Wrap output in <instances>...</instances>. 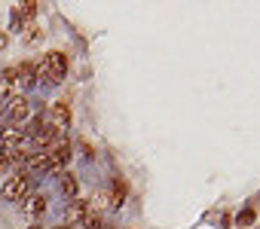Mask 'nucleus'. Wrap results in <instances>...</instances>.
Segmentation results:
<instances>
[{
	"label": "nucleus",
	"mask_w": 260,
	"mask_h": 229,
	"mask_svg": "<svg viewBox=\"0 0 260 229\" xmlns=\"http://www.w3.org/2000/svg\"><path fill=\"white\" fill-rule=\"evenodd\" d=\"M31 189H34V177L25 174V171H16L13 177H7L0 196H4L7 202H25V199L31 196Z\"/></svg>",
	"instance_id": "obj_1"
},
{
	"label": "nucleus",
	"mask_w": 260,
	"mask_h": 229,
	"mask_svg": "<svg viewBox=\"0 0 260 229\" xmlns=\"http://www.w3.org/2000/svg\"><path fill=\"white\" fill-rule=\"evenodd\" d=\"M4 117H7V126H25L31 120V101L25 95L10 98L7 107H4Z\"/></svg>",
	"instance_id": "obj_2"
},
{
	"label": "nucleus",
	"mask_w": 260,
	"mask_h": 229,
	"mask_svg": "<svg viewBox=\"0 0 260 229\" xmlns=\"http://www.w3.org/2000/svg\"><path fill=\"white\" fill-rule=\"evenodd\" d=\"M40 13V4L37 0H22V4H16L13 7V31L16 34H22V28H31L34 25V16Z\"/></svg>",
	"instance_id": "obj_3"
},
{
	"label": "nucleus",
	"mask_w": 260,
	"mask_h": 229,
	"mask_svg": "<svg viewBox=\"0 0 260 229\" xmlns=\"http://www.w3.org/2000/svg\"><path fill=\"white\" fill-rule=\"evenodd\" d=\"M43 64H46V73H49V86H58L64 77H68V55L52 49L43 55Z\"/></svg>",
	"instance_id": "obj_4"
},
{
	"label": "nucleus",
	"mask_w": 260,
	"mask_h": 229,
	"mask_svg": "<svg viewBox=\"0 0 260 229\" xmlns=\"http://www.w3.org/2000/svg\"><path fill=\"white\" fill-rule=\"evenodd\" d=\"M89 214H92L89 199H80V196H77V199H71V205L64 208V226H68V229H80Z\"/></svg>",
	"instance_id": "obj_5"
},
{
	"label": "nucleus",
	"mask_w": 260,
	"mask_h": 229,
	"mask_svg": "<svg viewBox=\"0 0 260 229\" xmlns=\"http://www.w3.org/2000/svg\"><path fill=\"white\" fill-rule=\"evenodd\" d=\"M46 120H49V126L61 135V132H68L71 129V120H74V113H71V101H55L52 107H49V113H46Z\"/></svg>",
	"instance_id": "obj_6"
},
{
	"label": "nucleus",
	"mask_w": 260,
	"mask_h": 229,
	"mask_svg": "<svg viewBox=\"0 0 260 229\" xmlns=\"http://www.w3.org/2000/svg\"><path fill=\"white\" fill-rule=\"evenodd\" d=\"M43 153L49 156L52 171H61V168L71 162V144H68V141H55V144H52V147H46Z\"/></svg>",
	"instance_id": "obj_7"
},
{
	"label": "nucleus",
	"mask_w": 260,
	"mask_h": 229,
	"mask_svg": "<svg viewBox=\"0 0 260 229\" xmlns=\"http://www.w3.org/2000/svg\"><path fill=\"white\" fill-rule=\"evenodd\" d=\"M13 67H16V89H19V95H25L28 89L37 86V77H34V64H31V61L13 64Z\"/></svg>",
	"instance_id": "obj_8"
},
{
	"label": "nucleus",
	"mask_w": 260,
	"mask_h": 229,
	"mask_svg": "<svg viewBox=\"0 0 260 229\" xmlns=\"http://www.w3.org/2000/svg\"><path fill=\"white\" fill-rule=\"evenodd\" d=\"M46 205H49L46 193H31V196L22 202V211H25V217H28V220H37V217L46 211Z\"/></svg>",
	"instance_id": "obj_9"
},
{
	"label": "nucleus",
	"mask_w": 260,
	"mask_h": 229,
	"mask_svg": "<svg viewBox=\"0 0 260 229\" xmlns=\"http://www.w3.org/2000/svg\"><path fill=\"white\" fill-rule=\"evenodd\" d=\"M125 196H128V186H125V180L122 177H113V183H110V208L113 211H119L122 205H125Z\"/></svg>",
	"instance_id": "obj_10"
},
{
	"label": "nucleus",
	"mask_w": 260,
	"mask_h": 229,
	"mask_svg": "<svg viewBox=\"0 0 260 229\" xmlns=\"http://www.w3.org/2000/svg\"><path fill=\"white\" fill-rule=\"evenodd\" d=\"M58 189H61V196L71 202V199H77V193H80V180H77L74 174H68V171H64V174L58 177Z\"/></svg>",
	"instance_id": "obj_11"
},
{
	"label": "nucleus",
	"mask_w": 260,
	"mask_h": 229,
	"mask_svg": "<svg viewBox=\"0 0 260 229\" xmlns=\"http://www.w3.org/2000/svg\"><path fill=\"white\" fill-rule=\"evenodd\" d=\"M254 226V208H245L236 214V229H251Z\"/></svg>",
	"instance_id": "obj_12"
},
{
	"label": "nucleus",
	"mask_w": 260,
	"mask_h": 229,
	"mask_svg": "<svg viewBox=\"0 0 260 229\" xmlns=\"http://www.w3.org/2000/svg\"><path fill=\"white\" fill-rule=\"evenodd\" d=\"M7 43H10V37H7V34H4V31H0V49H4V46H7Z\"/></svg>",
	"instance_id": "obj_13"
},
{
	"label": "nucleus",
	"mask_w": 260,
	"mask_h": 229,
	"mask_svg": "<svg viewBox=\"0 0 260 229\" xmlns=\"http://www.w3.org/2000/svg\"><path fill=\"white\" fill-rule=\"evenodd\" d=\"M4 107H7V101H4V98H0V120H4Z\"/></svg>",
	"instance_id": "obj_14"
},
{
	"label": "nucleus",
	"mask_w": 260,
	"mask_h": 229,
	"mask_svg": "<svg viewBox=\"0 0 260 229\" xmlns=\"http://www.w3.org/2000/svg\"><path fill=\"white\" fill-rule=\"evenodd\" d=\"M52 229H68V226H52Z\"/></svg>",
	"instance_id": "obj_15"
},
{
	"label": "nucleus",
	"mask_w": 260,
	"mask_h": 229,
	"mask_svg": "<svg viewBox=\"0 0 260 229\" xmlns=\"http://www.w3.org/2000/svg\"><path fill=\"white\" fill-rule=\"evenodd\" d=\"M28 229H40V226H28Z\"/></svg>",
	"instance_id": "obj_16"
}]
</instances>
